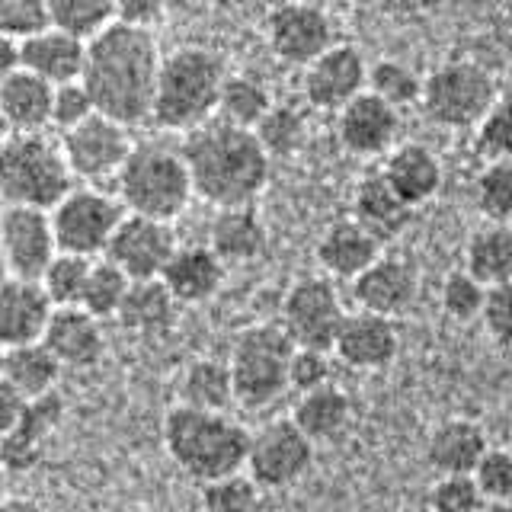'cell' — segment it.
<instances>
[{"label":"cell","instance_id":"obj_37","mask_svg":"<svg viewBox=\"0 0 512 512\" xmlns=\"http://www.w3.org/2000/svg\"><path fill=\"white\" fill-rule=\"evenodd\" d=\"M423 87L426 77L407 61L397 58H381L368 71V90L381 96L384 103H391L394 109H410L423 103Z\"/></svg>","mask_w":512,"mask_h":512},{"label":"cell","instance_id":"obj_11","mask_svg":"<svg viewBox=\"0 0 512 512\" xmlns=\"http://www.w3.org/2000/svg\"><path fill=\"white\" fill-rule=\"evenodd\" d=\"M58 138L77 183L93 186H100L103 180H116L125 160L138 148L132 138V125L103 116V112H96L93 119L71 128V132H61Z\"/></svg>","mask_w":512,"mask_h":512},{"label":"cell","instance_id":"obj_34","mask_svg":"<svg viewBox=\"0 0 512 512\" xmlns=\"http://www.w3.org/2000/svg\"><path fill=\"white\" fill-rule=\"evenodd\" d=\"M292 420L308 432L314 442L340 439L352 423V397L340 384H324V388L298 394Z\"/></svg>","mask_w":512,"mask_h":512},{"label":"cell","instance_id":"obj_59","mask_svg":"<svg viewBox=\"0 0 512 512\" xmlns=\"http://www.w3.org/2000/svg\"><path fill=\"white\" fill-rule=\"evenodd\" d=\"M122 512H151V509H141V506H135V509H122Z\"/></svg>","mask_w":512,"mask_h":512},{"label":"cell","instance_id":"obj_29","mask_svg":"<svg viewBox=\"0 0 512 512\" xmlns=\"http://www.w3.org/2000/svg\"><path fill=\"white\" fill-rule=\"evenodd\" d=\"M487 452V432L468 416L439 423L426 442V461L436 474H474Z\"/></svg>","mask_w":512,"mask_h":512},{"label":"cell","instance_id":"obj_14","mask_svg":"<svg viewBox=\"0 0 512 512\" xmlns=\"http://www.w3.org/2000/svg\"><path fill=\"white\" fill-rule=\"evenodd\" d=\"M266 45L279 61L304 71L336 45L330 13L301 4V0H285L266 16Z\"/></svg>","mask_w":512,"mask_h":512},{"label":"cell","instance_id":"obj_17","mask_svg":"<svg viewBox=\"0 0 512 512\" xmlns=\"http://www.w3.org/2000/svg\"><path fill=\"white\" fill-rule=\"evenodd\" d=\"M336 141L352 157H388L400 144V109L365 90L336 112Z\"/></svg>","mask_w":512,"mask_h":512},{"label":"cell","instance_id":"obj_52","mask_svg":"<svg viewBox=\"0 0 512 512\" xmlns=\"http://www.w3.org/2000/svg\"><path fill=\"white\" fill-rule=\"evenodd\" d=\"M167 4L164 0H116V23L135 29H157L164 20Z\"/></svg>","mask_w":512,"mask_h":512},{"label":"cell","instance_id":"obj_28","mask_svg":"<svg viewBox=\"0 0 512 512\" xmlns=\"http://www.w3.org/2000/svg\"><path fill=\"white\" fill-rule=\"evenodd\" d=\"M87 45L84 39L71 36L58 26H48L39 36L23 42V68L39 74L48 84H71L84 77L87 68Z\"/></svg>","mask_w":512,"mask_h":512},{"label":"cell","instance_id":"obj_51","mask_svg":"<svg viewBox=\"0 0 512 512\" xmlns=\"http://www.w3.org/2000/svg\"><path fill=\"white\" fill-rule=\"evenodd\" d=\"M480 320H484V330L490 333L493 343L512 346V282L490 288Z\"/></svg>","mask_w":512,"mask_h":512},{"label":"cell","instance_id":"obj_53","mask_svg":"<svg viewBox=\"0 0 512 512\" xmlns=\"http://www.w3.org/2000/svg\"><path fill=\"white\" fill-rule=\"evenodd\" d=\"M32 400H26L20 391L13 388V384L7 381H0V432H7L13 429L16 423L23 420V413L29 410Z\"/></svg>","mask_w":512,"mask_h":512},{"label":"cell","instance_id":"obj_54","mask_svg":"<svg viewBox=\"0 0 512 512\" xmlns=\"http://www.w3.org/2000/svg\"><path fill=\"white\" fill-rule=\"evenodd\" d=\"M20 68H23V42L0 36V77L20 71Z\"/></svg>","mask_w":512,"mask_h":512},{"label":"cell","instance_id":"obj_55","mask_svg":"<svg viewBox=\"0 0 512 512\" xmlns=\"http://www.w3.org/2000/svg\"><path fill=\"white\" fill-rule=\"evenodd\" d=\"M0 512H42V506L36 500H26V496H7L0 503Z\"/></svg>","mask_w":512,"mask_h":512},{"label":"cell","instance_id":"obj_39","mask_svg":"<svg viewBox=\"0 0 512 512\" xmlns=\"http://www.w3.org/2000/svg\"><path fill=\"white\" fill-rule=\"evenodd\" d=\"M128 288H132V279H128L125 272L109 260V256H100V260H93L87 292H84V301H80V308H87L93 317H100V320H116L125 298H128Z\"/></svg>","mask_w":512,"mask_h":512},{"label":"cell","instance_id":"obj_23","mask_svg":"<svg viewBox=\"0 0 512 512\" xmlns=\"http://www.w3.org/2000/svg\"><path fill=\"white\" fill-rule=\"evenodd\" d=\"M381 247H384L381 240L368 228H362L356 218H343V221H333L330 228L320 234L314 256H317V266L324 269V276H330L333 282L336 279L356 282L381 256Z\"/></svg>","mask_w":512,"mask_h":512},{"label":"cell","instance_id":"obj_24","mask_svg":"<svg viewBox=\"0 0 512 512\" xmlns=\"http://www.w3.org/2000/svg\"><path fill=\"white\" fill-rule=\"evenodd\" d=\"M416 208L388 183L381 170H368L352 189V218L372 231L381 244H391L410 228Z\"/></svg>","mask_w":512,"mask_h":512},{"label":"cell","instance_id":"obj_48","mask_svg":"<svg viewBox=\"0 0 512 512\" xmlns=\"http://www.w3.org/2000/svg\"><path fill=\"white\" fill-rule=\"evenodd\" d=\"M100 106H96L90 87L84 84V77L71 80V84L55 87V109H52V128L61 132H71V128L84 125L87 119H93Z\"/></svg>","mask_w":512,"mask_h":512},{"label":"cell","instance_id":"obj_26","mask_svg":"<svg viewBox=\"0 0 512 512\" xmlns=\"http://www.w3.org/2000/svg\"><path fill=\"white\" fill-rule=\"evenodd\" d=\"M42 343L55 352L64 368H80V372L100 365L106 356L103 320L87 308H58Z\"/></svg>","mask_w":512,"mask_h":512},{"label":"cell","instance_id":"obj_25","mask_svg":"<svg viewBox=\"0 0 512 512\" xmlns=\"http://www.w3.org/2000/svg\"><path fill=\"white\" fill-rule=\"evenodd\" d=\"M381 173L413 208H423L442 192L445 167L442 157L423 141H400L397 148L381 160Z\"/></svg>","mask_w":512,"mask_h":512},{"label":"cell","instance_id":"obj_1","mask_svg":"<svg viewBox=\"0 0 512 512\" xmlns=\"http://www.w3.org/2000/svg\"><path fill=\"white\" fill-rule=\"evenodd\" d=\"M164 52L151 29L112 23L87 45L84 84L103 116L125 125L151 119Z\"/></svg>","mask_w":512,"mask_h":512},{"label":"cell","instance_id":"obj_6","mask_svg":"<svg viewBox=\"0 0 512 512\" xmlns=\"http://www.w3.org/2000/svg\"><path fill=\"white\" fill-rule=\"evenodd\" d=\"M116 196L132 215H148L160 221L180 218L196 196L183 151L151 141L138 144L116 176Z\"/></svg>","mask_w":512,"mask_h":512},{"label":"cell","instance_id":"obj_32","mask_svg":"<svg viewBox=\"0 0 512 512\" xmlns=\"http://www.w3.org/2000/svg\"><path fill=\"white\" fill-rule=\"evenodd\" d=\"M61 362L45 343L29 346H10L4 349V362H0V381L13 384L26 400H39L55 394V384L61 375Z\"/></svg>","mask_w":512,"mask_h":512},{"label":"cell","instance_id":"obj_43","mask_svg":"<svg viewBox=\"0 0 512 512\" xmlns=\"http://www.w3.org/2000/svg\"><path fill=\"white\" fill-rule=\"evenodd\" d=\"M487 292L490 288L480 282L471 269L461 266V269H452L442 279L439 304H442L445 317H452L455 324H468V320H477L480 314H484Z\"/></svg>","mask_w":512,"mask_h":512},{"label":"cell","instance_id":"obj_36","mask_svg":"<svg viewBox=\"0 0 512 512\" xmlns=\"http://www.w3.org/2000/svg\"><path fill=\"white\" fill-rule=\"evenodd\" d=\"M276 106L272 100V90L266 87L263 77L247 74V71H231L228 84L221 93V106H218V119L240 125V128H253L266 119V112Z\"/></svg>","mask_w":512,"mask_h":512},{"label":"cell","instance_id":"obj_22","mask_svg":"<svg viewBox=\"0 0 512 512\" xmlns=\"http://www.w3.org/2000/svg\"><path fill=\"white\" fill-rule=\"evenodd\" d=\"M64 420V400L58 394H48L32 400L23 420L13 429L0 432V461L7 471H32L45 455V442L55 436V429Z\"/></svg>","mask_w":512,"mask_h":512},{"label":"cell","instance_id":"obj_31","mask_svg":"<svg viewBox=\"0 0 512 512\" xmlns=\"http://www.w3.org/2000/svg\"><path fill=\"white\" fill-rule=\"evenodd\" d=\"M180 308L183 304L173 298L164 279H148V282H132L116 320L122 324V330L154 340V336H164L173 330L176 311Z\"/></svg>","mask_w":512,"mask_h":512},{"label":"cell","instance_id":"obj_40","mask_svg":"<svg viewBox=\"0 0 512 512\" xmlns=\"http://www.w3.org/2000/svg\"><path fill=\"white\" fill-rule=\"evenodd\" d=\"M48 7H52V26L84 42L116 23V0H48Z\"/></svg>","mask_w":512,"mask_h":512},{"label":"cell","instance_id":"obj_5","mask_svg":"<svg viewBox=\"0 0 512 512\" xmlns=\"http://www.w3.org/2000/svg\"><path fill=\"white\" fill-rule=\"evenodd\" d=\"M77 186V176L64 157L61 138L48 132L4 135L0 144V192L4 205L52 208Z\"/></svg>","mask_w":512,"mask_h":512},{"label":"cell","instance_id":"obj_46","mask_svg":"<svg viewBox=\"0 0 512 512\" xmlns=\"http://www.w3.org/2000/svg\"><path fill=\"white\" fill-rule=\"evenodd\" d=\"M48 26H52L48 0H0V36L26 42Z\"/></svg>","mask_w":512,"mask_h":512},{"label":"cell","instance_id":"obj_21","mask_svg":"<svg viewBox=\"0 0 512 512\" xmlns=\"http://www.w3.org/2000/svg\"><path fill=\"white\" fill-rule=\"evenodd\" d=\"M55 84L26 68L0 77V119L7 135H36L52 128Z\"/></svg>","mask_w":512,"mask_h":512},{"label":"cell","instance_id":"obj_30","mask_svg":"<svg viewBox=\"0 0 512 512\" xmlns=\"http://www.w3.org/2000/svg\"><path fill=\"white\" fill-rule=\"evenodd\" d=\"M266 224L256 205L218 208L208 228V247H212L228 266H247L266 250Z\"/></svg>","mask_w":512,"mask_h":512},{"label":"cell","instance_id":"obj_49","mask_svg":"<svg viewBox=\"0 0 512 512\" xmlns=\"http://www.w3.org/2000/svg\"><path fill=\"white\" fill-rule=\"evenodd\" d=\"M477 487L484 490L487 503L512 500V452L509 448H490L474 471Z\"/></svg>","mask_w":512,"mask_h":512},{"label":"cell","instance_id":"obj_33","mask_svg":"<svg viewBox=\"0 0 512 512\" xmlns=\"http://www.w3.org/2000/svg\"><path fill=\"white\" fill-rule=\"evenodd\" d=\"M464 269L487 288L512 282V221H484L464 244Z\"/></svg>","mask_w":512,"mask_h":512},{"label":"cell","instance_id":"obj_35","mask_svg":"<svg viewBox=\"0 0 512 512\" xmlns=\"http://www.w3.org/2000/svg\"><path fill=\"white\" fill-rule=\"evenodd\" d=\"M180 404L196 410L228 413V407L237 404L231 365L218 359L189 362L180 375Z\"/></svg>","mask_w":512,"mask_h":512},{"label":"cell","instance_id":"obj_20","mask_svg":"<svg viewBox=\"0 0 512 512\" xmlns=\"http://www.w3.org/2000/svg\"><path fill=\"white\" fill-rule=\"evenodd\" d=\"M397 352L400 330L394 320L359 308L349 311L333 346V356L346 368H356V372H381V368H388L397 359Z\"/></svg>","mask_w":512,"mask_h":512},{"label":"cell","instance_id":"obj_2","mask_svg":"<svg viewBox=\"0 0 512 512\" xmlns=\"http://www.w3.org/2000/svg\"><path fill=\"white\" fill-rule=\"evenodd\" d=\"M180 151L189 164L196 196L215 208L253 205L272 176V157L250 128L212 119L183 135Z\"/></svg>","mask_w":512,"mask_h":512},{"label":"cell","instance_id":"obj_58","mask_svg":"<svg viewBox=\"0 0 512 512\" xmlns=\"http://www.w3.org/2000/svg\"><path fill=\"white\" fill-rule=\"evenodd\" d=\"M301 4H308V7H320V10H327L333 0H301Z\"/></svg>","mask_w":512,"mask_h":512},{"label":"cell","instance_id":"obj_10","mask_svg":"<svg viewBox=\"0 0 512 512\" xmlns=\"http://www.w3.org/2000/svg\"><path fill=\"white\" fill-rule=\"evenodd\" d=\"M349 311L330 276H301L282 298V327L301 349L333 352Z\"/></svg>","mask_w":512,"mask_h":512},{"label":"cell","instance_id":"obj_41","mask_svg":"<svg viewBox=\"0 0 512 512\" xmlns=\"http://www.w3.org/2000/svg\"><path fill=\"white\" fill-rule=\"evenodd\" d=\"M90 269H93V260H87V256L61 250L39 282L45 285L48 298L55 301V308H80V301H84V292H87Z\"/></svg>","mask_w":512,"mask_h":512},{"label":"cell","instance_id":"obj_15","mask_svg":"<svg viewBox=\"0 0 512 512\" xmlns=\"http://www.w3.org/2000/svg\"><path fill=\"white\" fill-rule=\"evenodd\" d=\"M176 250H180V240H176L173 221L128 212L122 228L112 237L106 256L132 282H148V279H164Z\"/></svg>","mask_w":512,"mask_h":512},{"label":"cell","instance_id":"obj_8","mask_svg":"<svg viewBox=\"0 0 512 512\" xmlns=\"http://www.w3.org/2000/svg\"><path fill=\"white\" fill-rule=\"evenodd\" d=\"M496 103H500V84L487 64L448 58L426 74L420 106L432 125L448 132H468L487 119Z\"/></svg>","mask_w":512,"mask_h":512},{"label":"cell","instance_id":"obj_56","mask_svg":"<svg viewBox=\"0 0 512 512\" xmlns=\"http://www.w3.org/2000/svg\"><path fill=\"white\" fill-rule=\"evenodd\" d=\"M397 512H436L429 503H407V506H400Z\"/></svg>","mask_w":512,"mask_h":512},{"label":"cell","instance_id":"obj_18","mask_svg":"<svg viewBox=\"0 0 512 512\" xmlns=\"http://www.w3.org/2000/svg\"><path fill=\"white\" fill-rule=\"evenodd\" d=\"M420 288H423L420 269H416L407 256L381 253L378 260L352 282V301H356L359 311L397 320L413 311L416 298H420Z\"/></svg>","mask_w":512,"mask_h":512},{"label":"cell","instance_id":"obj_45","mask_svg":"<svg viewBox=\"0 0 512 512\" xmlns=\"http://www.w3.org/2000/svg\"><path fill=\"white\" fill-rule=\"evenodd\" d=\"M426 503L436 512H484L487 496L477 487L474 474H439Z\"/></svg>","mask_w":512,"mask_h":512},{"label":"cell","instance_id":"obj_13","mask_svg":"<svg viewBox=\"0 0 512 512\" xmlns=\"http://www.w3.org/2000/svg\"><path fill=\"white\" fill-rule=\"evenodd\" d=\"M0 253L7 276L42 279L45 269L61 253L52 212L29 205H4L0 215Z\"/></svg>","mask_w":512,"mask_h":512},{"label":"cell","instance_id":"obj_19","mask_svg":"<svg viewBox=\"0 0 512 512\" xmlns=\"http://www.w3.org/2000/svg\"><path fill=\"white\" fill-rule=\"evenodd\" d=\"M55 311V301L48 298L39 279L7 276L0 288V343L4 349L42 343Z\"/></svg>","mask_w":512,"mask_h":512},{"label":"cell","instance_id":"obj_57","mask_svg":"<svg viewBox=\"0 0 512 512\" xmlns=\"http://www.w3.org/2000/svg\"><path fill=\"white\" fill-rule=\"evenodd\" d=\"M484 512H512V500H500V503H487Z\"/></svg>","mask_w":512,"mask_h":512},{"label":"cell","instance_id":"obj_9","mask_svg":"<svg viewBox=\"0 0 512 512\" xmlns=\"http://www.w3.org/2000/svg\"><path fill=\"white\" fill-rule=\"evenodd\" d=\"M125 215H128V208L116 192H106L103 186H93V183H77L68 196L52 208L58 247L64 253L100 260V256H106L116 231L122 228Z\"/></svg>","mask_w":512,"mask_h":512},{"label":"cell","instance_id":"obj_16","mask_svg":"<svg viewBox=\"0 0 512 512\" xmlns=\"http://www.w3.org/2000/svg\"><path fill=\"white\" fill-rule=\"evenodd\" d=\"M368 71H372V64L359 45L336 42L301 71V96L311 109L340 112L368 90Z\"/></svg>","mask_w":512,"mask_h":512},{"label":"cell","instance_id":"obj_4","mask_svg":"<svg viewBox=\"0 0 512 512\" xmlns=\"http://www.w3.org/2000/svg\"><path fill=\"white\" fill-rule=\"evenodd\" d=\"M253 432L228 413L176 404L164 420V445L170 461L196 484L247 471Z\"/></svg>","mask_w":512,"mask_h":512},{"label":"cell","instance_id":"obj_44","mask_svg":"<svg viewBox=\"0 0 512 512\" xmlns=\"http://www.w3.org/2000/svg\"><path fill=\"white\" fill-rule=\"evenodd\" d=\"M260 484L247 474H228L202 484V512H253L260 503Z\"/></svg>","mask_w":512,"mask_h":512},{"label":"cell","instance_id":"obj_12","mask_svg":"<svg viewBox=\"0 0 512 512\" xmlns=\"http://www.w3.org/2000/svg\"><path fill=\"white\" fill-rule=\"evenodd\" d=\"M314 445L317 442L292 420V416H288V420H272L260 432H253L247 474L263 490L292 487L311 471Z\"/></svg>","mask_w":512,"mask_h":512},{"label":"cell","instance_id":"obj_7","mask_svg":"<svg viewBox=\"0 0 512 512\" xmlns=\"http://www.w3.org/2000/svg\"><path fill=\"white\" fill-rule=\"evenodd\" d=\"M298 343L279 324H253L244 333H237L231 349V375L237 404L244 410H266L276 400L292 391V356Z\"/></svg>","mask_w":512,"mask_h":512},{"label":"cell","instance_id":"obj_38","mask_svg":"<svg viewBox=\"0 0 512 512\" xmlns=\"http://www.w3.org/2000/svg\"><path fill=\"white\" fill-rule=\"evenodd\" d=\"M253 132L272 160H288L304 148V141H308V119H304V112L298 106L276 103Z\"/></svg>","mask_w":512,"mask_h":512},{"label":"cell","instance_id":"obj_50","mask_svg":"<svg viewBox=\"0 0 512 512\" xmlns=\"http://www.w3.org/2000/svg\"><path fill=\"white\" fill-rule=\"evenodd\" d=\"M330 356L333 352H324V349H295L292 356V391L295 394H308V391H317L324 388V384H333L330 381Z\"/></svg>","mask_w":512,"mask_h":512},{"label":"cell","instance_id":"obj_3","mask_svg":"<svg viewBox=\"0 0 512 512\" xmlns=\"http://www.w3.org/2000/svg\"><path fill=\"white\" fill-rule=\"evenodd\" d=\"M228 61L208 45H180L164 55L157 77L151 122L164 132H192L218 119L221 93L228 84Z\"/></svg>","mask_w":512,"mask_h":512},{"label":"cell","instance_id":"obj_27","mask_svg":"<svg viewBox=\"0 0 512 512\" xmlns=\"http://www.w3.org/2000/svg\"><path fill=\"white\" fill-rule=\"evenodd\" d=\"M224 279H228V263L208 244L180 247L164 272V282L180 304L212 301L221 292Z\"/></svg>","mask_w":512,"mask_h":512},{"label":"cell","instance_id":"obj_42","mask_svg":"<svg viewBox=\"0 0 512 512\" xmlns=\"http://www.w3.org/2000/svg\"><path fill=\"white\" fill-rule=\"evenodd\" d=\"M474 202L487 221H512V160H484L474 180Z\"/></svg>","mask_w":512,"mask_h":512},{"label":"cell","instance_id":"obj_47","mask_svg":"<svg viewBox=\"0 0 512 512\" xmlns=\"http://www.w3.org/2000/svg\"><path fill=\"white\" fill-rule=\"evenodd\" d=\"M474 151L484 160H512V100H500L474 128Z\"/></svg>","mask_w":512,"mask_h":512}]
</instances>
